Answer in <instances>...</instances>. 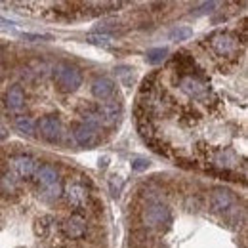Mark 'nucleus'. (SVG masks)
I'll return each instance as SVG.
<instances>
[{
    "label": "nucleus",
    "instance_id": "nucleus-1",
    "mask_svg": "<svg viewBox=\"0 0 248 248\" xmlns=\"http://www.w3.org/2000/svg\"><path fill=\"white\" fill-rule=\"evenodd\" d=\"M52 75H54V82H56L58 90L63 93H73L82 86V73L73 63L69 62L56 63Z\"/></svg>",
    "mask_w": 248,
    "mask_h": 248
},
{
    "label": "nucleus",
    "instance_id": "nucleus-10",
    "mask_svg": "<svg viewBox=\"0 0 248 248\" xmlns=\"http://www.w3.org/2000/svg\"><path fill=\"white\" fill-rule=\"evenodd\" d=\"M210 164L216 166L217 170H235L239 166V155L231 147H219L210 151Z\"/></svg>",
    "mask_w": 248,
    "mask_h": 248
},
{
    "label": "nucleus",
    "instance_id": "nucleus-19",
    "mask_svg": "<svg viewBox=\"0 0 248 248\" xmlns=\"http://www.w3.org/2000/svg\"><path fill=\"white\" fill-rule=\"evenodd\" d=\"M166 58H168V50L166 48H151L145 54V60H147V63H151V65H158V63L164 62Z\"/></svg>",
    "mask_w": 248,
    "mask_h": 248
},
{
    "label": "nucleus",
    "instance_id": "nucleus-3",
    "mask_svg": "<svg viewBox=\"0 0 248 248\" xmlns=\"http://www.w3.org/2000/svg\"><path fill=\"white\" fill-rule=\"evenodd\" d=\"M208 46L210 50L216 54L217 58L221 60H231L239 54V36L233 34L229 31H219L214 32L210 38H208Z\"/></svg>",
    "mask_w": 248,
    "mask_h": 248
},
{
    "label": "nucleus",
    "instance_id": "nucleus-6",
    "mask_svg": "<svg viewBox=\"0 0 248 248\" xmlns=\"http://www.w3.org/2000/svg\"><path fill=\"white\" fill-rule=\"evenodd\" d=\"M210 206H212V210L217 212V214L229 216L231 212H235L237 199H235V195L227 187H216L212 191V195H210Z\"/></svg>",
    "mask_w": 248,
    "mask_h": 248
},
{
    "label": "nucleus",
    "instance_id": "nucleus-7",
    "mask_svg": "<svg viewBox=\"0 0 248 248\" xmlns=\"http://www.w3.org/2000/svg\"><path fill=\"white\" fill-rule=\"evenodd\" d=\"M36 130L40 134V138L48 143H58L62 140L63 134V126L62 121L56 117V115H46L42 117L38 123H36Z\"/></svg>",
    "mask_w": 248,
    "mask_h": 248
},
{
    "label": "nucleus",
    "instance_id": "nucleus-18",
    "mask_svg": "<svg viewBox=\"0 0 248 248\" xmlns=\"http://www.w3.org/2000/svg\"><path fill=\"white\" fill-rule=\"evenodd\" d=\"M62 195H63L62 182H60V184H54V186H50V187H44V189H40V197H42L44 201H50V202L58 201Z\"/></svg>",
    "mask_w": 248,
    "mask_h": 248
},
{
    "label": "nucleus",
    "instance_id": "nucleus-5",
    "mask_svg": "<svg viewBox=\"0 0 248 248\" xmlns=\"http://www.w3.org/2000/svg\"><path fill=\"white\" fill-rule=\"evenodd\" d=\"M63 195H65L69 206L75 208V210H82L90 204V191L82 182H77V180L69 182L63 187Z\"/></svg>",
    "mask_w": 248,
    "mask_h": 248
},
{
    "label": "nucleus",
    "instance_id": "nucleus-14",
    "mask_svg": "<svg viewBox=\"0 0 248 248\" xmlns=\"http://www.w3.org/2000/svg\"><path fill=\"white\" fill-rule=\"evenodd\" d=\"M115 93V80L109 77H97L92 82V95L95 99H99L101 103L111 99Z\"/></svg>",
    "mask_w": 248,
    "mask_h": 248
},
{
    "label": "nucleus",
    "instance_id": "nucleus-13",
    "mask_svg": "<svg viewBox=\"0 0 248 248\" xmlns=\"http://www.w3.org/2000/svg\"><path fill=\"white\" fill-rule=\"evenodd\" d=\"M34 178H36V184L40 186V189L62 182L58 168L52 166V164H38V168H36V172H34Z\"/></svg>",
    "mask_w": 248,
    "mask_h": 248
},
{
    "label": "nucleus",
    "instance_id": "nucleus-22",
    "mask_svg": "<svg viewBox=\"0 0 248 248\" xmlns=\"http://www.w3.org/2000/svg\"><path fill=\"white\" fill-rule=\"evenodd\" d=\"M2 56H4V52H2V48H0V63H2Z\"/></svg>",
    "mask_w": 248,
    "mask_h": 248
},
{
    "label": "nucleus",
    "instance_id": "nucleus-11",
    "mask_svg": "<svg viewBox=\"0 0 248 248\" xmlns=\"http://www.w3.org/2000/svg\"><path fill=\"white\" fill-rule=\"evenodd\" d=\"M25 101H27V97H25V92H23V88L19 84L10 86L6 90V93H4V105H6V109L12 111V113H16V115H19L25 109Z\"/></svg>",
    "mask_w": 248,
    "mask_h": 248
},
{
    "label": "nucleus",
    "instance_id": "nucleus-21",
    "mask_svg": "<svg viewBox=\"0 0 248 248\" xmlns=\"http://www.w3.org/2000/svg\"><path fill=\"white\" fill-rule=\"evenodd\" d=\"M132 170L134 172H143V170H147L149 168V160L147 158H143V156H136L134 160H132Z\"/></svg>",
    "mask_w": 248,
    "mask_h": 248
},
{
    "label": "nucleus",
    "instance_id": "nucleus-9",
    "mask_svg": "<svg viewBox=\"0 0 248 248\" xmlns=\"http://www.w3.org/2000/svg\"><path fill=\"white\" fill-rule=\"evenodd\" d=\"M73 138H75V141H77L80 147L90 149V147L99 143L101 130L88 123H77L73 126Z\"/></svg>",
    "mask_w": 248,
    "mask_h": 248
},
{
    "label": "nucleus",
    "instance_id": "nucleus-2",
    "mask_svg": "<svg viewBox=\"0 0 248 248\" xmlns=\"http://www.w3.org/2000/svg\"><path fill=\"white\" fill-rule=\"evenodd\" d=\"M141 223L155 231L168 229L172 223V210L164 202H149L141 210Z\"/></svg>",
    "mask_w": 248,
    "mask_h": 248
},
{
    "label": "nucleus",
    "instance_id": "nucleus-8",
    "mask_svg": "<svg viewBox=\"0 0 248 248\" xmlns=\"http://www.w3.org/2000/svg\"><path fill=\"white\" fill-rule=\"evenodd\" d=\"M62 235L65 239L71 241H78L82 237H86L88 233V221L82 214H71L69 217H65L62 223Z\"/></svg>",
    "mask_w": 248,
    "mask_h": 248
},
{
    "label": "nucleus",
    "instance_id": "nucleus-15",
    "mask_svg": "<svg viewBox=\"0 0 248 248\" xmlns=\"http://www.w3.org/2000/svg\"><path fill=\"white\" fill-rule=\"evenodd\" d=\"M14 126L17 132H21L23 136H34L36 132V124L31 117H25V115H17L16 121H14Z\"/></svg>",
    "mask_w": 248,
    "mask_h": 248
},
{
    "label": "nucleus",
    "instance_id": "nucleus-4",
    "mask_svg": "<svg viewBox=\"0 0 248 248\" xmlns=\"http://www.w3.org/2000/svg\"><path fill=\"white\" fill-rule=\"evenodd\" d=\"M180 88L182 92L187 93L191 99L197 101H206L210 95V86L202 78L201 73H191V75H182L180 77Z\"/></svg>",
    "mask_w": 248,
    "mask_h": 248
},
{
    "label": "nucleus",
    "instance_id": "nucleus-20",
    "mask_svg": "<svg viewBox=\"0 0 248 248\" xmlns=\"http://www.w3.org/2000/svg\"><path fill=\"white\" fill-rule=\"evenodd\" d=\"M170 40H174V42H182V40H189L191 36H193V29H189V27H184V25H178V27H174L172 31H170Z\"/></svg>",
    "mask_w": 248,
    "mask_h": 248
},
{
    "label": "nucleus",
    "instance_id": "nucleus-17",
    "mask_svg": "<svg viewBox=\"0 0 248 248\" xmlns=\"http://www.w3.org/2000/svg\"><path fill=\"white\" fill-rule=\"evenodd\" d=\"M19 189V184H17V178L10 172L2 174L0 176V191L2 193H16Z\"/></svg>",
    "mask_w": 248,
    "mask_h": 248
},
{
    "label": "nucleus",
    "instance_id": "nucleus-12",
    "mask_svg": "<svg viewBox=\"0 0 248 248\" xmlns=\"http://www.w3.org/2000/svg\"><path fill=\"white\" fill-rule=\"evenodd\" d=\"M12 168H14V172H16L17 178L27 180V178L34 176V172L38 168V162L31 155H17L12 158Z\"/></svg>",
    "mask_w": 248,
    "mask_h": 248
},
{
    "label": "nucleus",
    "instance_id": "nucleus-16",
    "mask_svg": "<svg viewBox=\"0 0 248 248\" xmlns=\"http://www.w3.org/2000/svg\"><path fill=\"white\" fill-rule=\"evenodd\" d=\"M86 40H88L90 44H93V46L107 48V46L113 44V34H109V32H90V34L86 36Z\"/></svg>",
    "mask_w": 248,
    "mask_h": 248
}]
</instances>
